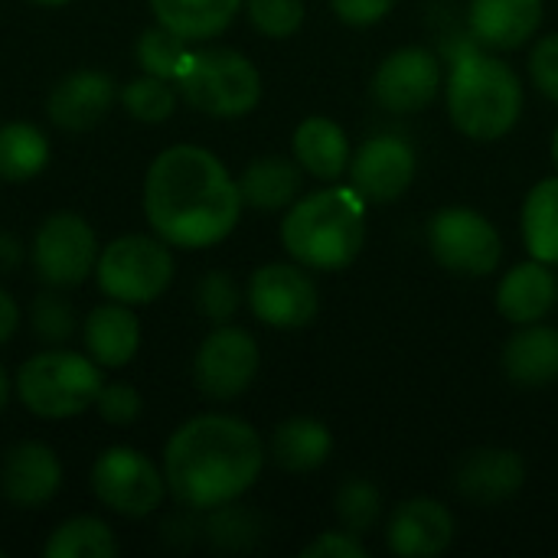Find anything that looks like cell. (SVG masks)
I'll return each mask as SVG.
<instances>
[{
  "instance_id": "cell-32",
  "label": "cell",
  "mask_w": 558,
  "mask_h": 558,
  "mask_svg": "<svg viewBox=\"0 0 558 558\" xmlns=\"http://www.w3.org/2000/svg\"><path fill=\"white\" fill-rule=\"evenodd\" d=\"M258 533H262V523L252 510L239 507V500L232 504H222L216 510H206V520H203V539L213 546V549H222V553H242V549H252L258 543Z\"/></svg>"
},
{
  "instance_id": "cell-45",
  "label": "cell",
  "mask_w": 558,
  "mask_h": 558,
  "mask_svg": "<svg viewBox=\"0 0 558 558\" xmlns=\"http://www.w3.org/2000/svg\"><path fill=\"white\" fill-rule=\"evenodd\" d=\"M33 3H39V7H65L72 0H33Z\"/></svg>"
},
{
  "instance_id": "cell-21",
  "label": "cell",
  "mask_w": 558,
  "mask_h": 558,
  "mask_svg": "<svg viewBox=\"0 0 558 558\" xmlns=\"http://www.w3.org/2000/svg\"><path fill=\"white\" fill-rule=\"evenodd\" d=\"M558 304V281L549 271L546 262H523L517 268H510L497 288V311L523 327V324H539L553 314Z\"/></svg>"
},
{
  "instance_id": "cell-42",
  "label": "cell",
  "mask_w": 558,
  "mask_h": 558,
  "mask_svg": "<svg viewBox=\"0 0 558 558\" xmlns=\"http://www.w3.org/2000/svg\"><path fill=\"white\" fill-rule=\"evenodd\" d=\"M20 327V304L10 298V291L0 288V347L16 333Z\"/></svg>"
},
{
  "instance_id": "cell-46",
  "label": "cell",
  "mask_w": 558,
  "mask_h": 558,
  "mask_svg": "<svg viewBox=\"0 0 558 558\" xmlns=\"http://www.w3.org/2000/svg\"><path fill=\"white\" fill-rule=\"evenodd\" d=\"M553 160H556V167H558V128H556V137H553Z\"/></svg>"
},
{
  "instance_id": "cell-3",
  "label": "cell",
  "mask_w": 558,
  "mask_h": 558,
  "mask_svg": "<svg viewBox=\"0 0 558 558\" xmlns=\"http://www.w3.org/2000/svg\"><path fill=\"white\" fill-rule=\"evenodd\" d=\"M366 199L353 186L298 196L281 219L284 252L307 271H340L366 242Z\"/></svg>"
},
{
  "instance_id": "cell-11",
  "label": "cell",
  "mask_w": 558,
  "mask_h": 558,
  "mask_svg": "<svg viewBox=\"0 0 558 558\" xmlns=\"http://www.w3.org/2000/svg\"><path fill=\"white\" fill-rule=\"evenodd\" d=\"M245 301L271 330H304L320 314L317 281L298 262H271L252 271Z\"/></svg>"
},
{
  "instance_id": "cell-1",
  "label": "cell",
  "mask_w": 558,
  "mask_h": 558,
  "mask_svg": "<svg viewBox=\"0 0 558 558\" xmlns=\"http://www.w3.org/2000/svg\"><path fill=\"white\" fill-rule=\"evenodd\" d=\"M144 219L170 248H213L229 239L242 216V193L226 163L196 144L160 150L141 190Z\"/></svg>"
},
{
  "instance_id": "cell-4",
  "label": "cell",
  "mask_w": 558,
  "mask_h": 558,
  "mask_svg": "<svg viewBox=\"0 0 558 558\" xmlns=\"http://www.w3.org/2000/svg\"><path fill=\"white\" fill-rule=\"evenodd\" d=\"M451 124L471 141H500L523 114L520 75L490 52H464L448 75Z\"/></svg>"
},
{
  "instance_id": "cell-12",
  "label": "cell",
  "mask_w": 558,
  "mask_h": 558,
  "mask_svg": "<svg viewBox=\"0 0 558 558\" xmlns=\"http://www.w3.org/2000/svg\"><path fill=\"white\" fill-rule=\"evenodd\" d=\"M258 366L262 353L255 337L242 327L216 324L193 356V383L206 399L229 402L252 389Z\"/></svg>"
},
{
  "instance_id": "cell-19",
  "label": "cell",
  "mask_w": 558,
  "mask_h": 558,
  "mask_svg": "<svg viewBox=\"0 0 558 558\" xmlns=\"http://www.w3.org/2000/svg\"><path fill=\"white\" fill-rule=\"evenodd\" d=\"M82 343L101 369L128 366L141 350V320L134 307L118 301L98 304L82 324Z\"/></svg>"
},
{
  "instance_id": "cell-27",
  "label": "cell",
  "mask_w": 558,
  "mask_h": 558,
  "mask_svg": "<svg viewBox=\"0 0 558 558\" xmlns=\"http://www.w3.org/2000/svg\"><path fill=\"white\" fill-rule=\"evenodd\" d=\"M52 147L43 128L29 121L0 124V180L26 183L49 167Z\"/></svg>"
},
{
  "instance_id": "cell-34",
  "label": "cell",
  "mask_w": 558,
  "mask_h": 558,
  "mask_svg": "<svg viewBox=\"0 0 558 558\" xmlns=\"http://www.w3.org/2000/svg\"><path fill=\"white\" fill-rule=\"evenodd\" d=\"M29 327H33V333H36L46 347H65V343L75 337L78 320H75L72 304H69L56 288H46V291L36 294V301L29 304Z\"/></svg>"
},
{
  "instance_id": "cell-31",
  "label": "cell",
  "mask_w": 558,
  "mask_h": 558,
  "mask_svg": "<svg viewBox=\"0 0 558 558\" xmlns=\"http://www.w3.org/2000/svg\"><path fill=\"white\" fill-rule=\"evenodd\" d=\"M177 98L180 92L173 82L147 75V72H141L118 92V101L124 105V111L141 124H163L177 111Z\"/></svg>"
},
{
  "instance_id": "cell-8",
  "label": "cell",
  "mask_w": 558,
  "mask_h": 558,
  "mask_svg": "<svg viewBox=\"0 0 558 558\" xmlns=\"http://www.w3.org/2000/svg\"><path fill=\"white\" fill-rule=\"evenodd\" d=\"M88 484L95 500L124 520L150 517L167 497L163 468H157L154 458L128 445L105 448L92 464Z\"/></svg>"
},
{
  "instance_id": "cell-40",
  "label": "cell",
  "mask_w": 558,
  "mask_h": 558,
  "mask_svg": "<svg viewBox=\"0 0 558 558\" xmlns=\"http://www.w3.org/2000/svg\"><path fill=\"white\" fill-rule=\"evenodd\" d=\"M330 7L347 26H373L392 13L396 0H330Z\"/></svg>"
},
{
  "instance_id": "cell-39",
  "label": "cell",
  "mask_w": 558,
  "mask_h": 558,
  "mask_svg": "<svg viewBox=\"0 0 558 558\" xmlns=\"http://www.w3.org/2000/svg\"><path fill=\"white\" fill-rule=\"evenodd\" d=\"M301 558H366V546L360 543V536H353L347 530H333V533H320L314 543H307L301 549Z\"/></svg>"
},
{
  "instance_id": "cell-28",
  "label": "cell",
  "mask_w": 558,
  "mask_h": 558,
  "mask_svg": "<svg viewBox=\"0 0 558 558\" xmlns=\"http://www.w3.org/2000/svg\"><path fill=\"white\" fill-rule=\"evenodd\" d=\"M523 242L536 262L558 265V177L539 180L523 203Z\"/></svg>"
},
{
  "instance_id": "cell-17",
  "label": "cell",
  "mask_w": 558,
  "mask_h": 558,
  "mask_svg": "<svg viewBox=\"0 0 558 558\" xmlns=\"http://www.w3.org/2000/svg\"><path fill=\"white\" fill-rule=\"evenodd\" d=\"M454 513L432 497H412L399 504L389 517V549L402 558L445 556L454 543Z\"/></svg>"
},
{
  "instance_id": "cell-44",
  "label": "cell",
  "mask_w": 558,
  "mask_h": 558,
  "mask_svg": "<svg viewBox=\"0 0 558 558\" xmlns=\"http://www.w3.org/2000/svg\"><path fill=\"white\" fill-rule=\"evenodd\" d=\"M10 396H13V383H10L7 369L0 366V415H3V412H7V405H10Z\"/></svg>"
},
{
  "instance_id": "cell-38",
  "label": "cell",
  "mask_w": 558,
  "mask_h": 558,
  "mask_svg": "<svg viewBox=\"0 0 558 558\" xmlns=\"http://www.w3.org/2000/svg\"><path fill=\"white\" fill-rule=\"evenodd\" d=\"M530 75L536 88L558 105V33L543 36L530 52Z\"/></svg>"
},
{
  "instance_id": "cell-14",
  "label": "cell",
  "mask_w": 558,
  "mask_h": 558,
  "mask_svg": "<svg viewBox=\"0 0 558 558\" xmlns=\"http://www.w3.org/2000/svg\"><path fill=\"white\" fill-rule=\"evenodd\" d=\"M441 88V65L425 46H402L389 52L373 75V98L392 114H415L435 101Z\"/></svg>"
},
{
  "instance_id": "cell-23",
  "label": "cell",
  "mask_w": 558,
  "mask_h": 558,
  "mask_svg": "<svg viewBox=\"0 0 558 558\" xmlns=\"http://www.w3.org/2000/svg\"><path fill=\"white\" fill-rule=\"evenodd\" d=\"M504 373L510 383L539 389L558 379V330L549 324H523L504 343Z\"/></svg>"
},
{
  "instance_id": "cell-33",
  "label": "cell",
  "mask_w": 558,
  "mask_h": 558,
  "mask_svg": "<svg viewBox=\"0 0 558 558\" xmlns=\"http://www.w3.org/2000/svg\"><path fill=\"white\" fill-rule=\"evenodd\" d=\"M337 520L347 533L363 536L376 526L379 513H383V497L376 490L373 481L366 477H350L343 481V487L337 490Z\"/></svg>"
},
{
  "instance_id": "cell-22",
  "label": "cell",
  "mask_w": 558,
  "mask_h": 558,
  "mask_svg": "<svg viewBox=\"0 0 558 558\" xmlns=\"http://www.w3.org/2000/svg\"><path fill=\"white\" fill-rule=\"evenodd\" d=\"M291 150H294L298 167L324 183H333L350 170V137L333 118H324V114L304 118L294 128Z\"/></svg>"
},
{
  "instance_id": "cell-2",
  "label": "cell",
  "mask_w": 558,
  "mask_h": 558,
  "mask_svg": "<svg viewBox=\"0 0 558 558\" xmlns=\"http://www.w3.org/2000/svg\"><path fill=\"white\" fill-rule=\"evenodd\" d=\"M167 494L190 510H216L242 500L262 477L265 441L235 415H196L183 422L163 448Z\"/></svg>"
},
{
  "instance_id": "cell-35",
  "label": "cell",
  "mask_w": 558,
  "mask_h": 558,
  "mask_svg": "<svg viewBox=\"0 0 558 558\" xmlns=\"http://www.w3.org/2000/svg\"><path fill=\"white\" fill-rule=\"evenodd\" d=\"M196 311L213 320V324H229L235 317V311L242 307V288L239 281L229 275V271H206L199 281H196Z\"/></svg>"
},
{
  "instance_id": "cell-43",
  "label": "cell",
  "mask_w": 558,
  "mask_h": 558,
  "mask_svg": "<svg viewBox=\"0 0 558 558\" xmlns=\"http://www.w3.org/2000/svg\"><path fill=\"white\" fill-rule=\"evenodd\" d=\"M23 262V242L13 232H0V271H13Z\"/></svg>"
},
{
  "instance_id": "cell-29",
  "label": "cell",
  "mask_w": 558,
  "mask_h": 558,
  "mask_svg": "<svg viewBox=\"0 0 558 558\" xmlns=\"http://www.w3.org/2000/svg\"><path fill=\"white\" fill-rule=\"evenodd\" d=\"M118 553V536L101 517H72L59 523L43 546L46 558H114Z\"/></svg>"
},
{
  "instance_id": "cell-47",
  "label": "cell",
  "mask_w": 558,
  "mask_h": 558,
  "mask_svg": "<svg viewBox=\"0 0 558 558\" xmlns=\"http://www.w3.org/2000/svg\"><path fill=\"white\" fill-rule=\"evenodd\" d=\"M0 558H3V549H0Z\"/></svg>"
},
{
  "instance_id": "cell-15",
  "label": "cell",
  "mask_w": 558,
  "mask_h": 558,
  "mask_svg": "<svg viewBox=\"0 0 558 558\" xmlns=\"http://www.w3.org/2000/svg\"><path fill=\"white\" fill-rule=\"evenodd\" d=\"M118 85L101 69H75L46 95V114L62 131H88L108 118L118 101Z\"/></svg>"
},
{
  "instance_id": "cell-5",
  "label": "cell",
  "mask_w": 558,
  "mask_h": 558,
  "mask_svg": "<svg viewBox=\"0 0 558 558\" xmlns=\"http://www.w3.org/2000/svg\"><path fill=\"white\" fill-rule=\"evenodd\" d=\"M105 386L101 366L88 353L65 347H49L23 360L13 379V392L26 412L46 422L75 418L95 409V399Z\"/></svg>"
},
{
  "instance_id": "cell-9",
  "label": "cell",
  "mask_w": 558,
  "mask_h": 558,
  "mask_svg": "<svg viewBox=\"0 0 558 558\" xmlns=\"http://www.w3.org/2000/svg\"><path fill=\"white\" fill-rule=\"evenodd\" d=\"M98 252L101 245L95 229L88 226L85 216L72 209L49 213L29 242V262L36 278L56 291H69L85 278H92L98 265Z\"/></svg>"
},
{
  "instance_id": "cell-26",
  "label": "cell",
  "mask_w": 558,
  "mask_h": 558,
  "mask_svg": "<svg viewBox=\"0 0 558 558\" xmlns=\"http://www.w3.org/2000/svg\"><path fill=\"white\" fill-rule=\"evenodd\" d=\"M330 454H333V435L317 418H304V415L288 418L271 435V461L281 471L307 474V471L324 468Z\"/></svg>"
},
{
  "instance_id": "cell-36",
  "label": "cell",
  "mask_w": 558,
  "mask_h": 558,
  "mask_svg": "<svg viewBox=\"0 0 558 558\" xmlns=\"http://www.w3.org/2000/svg\"><path fill=\"white\" fill-rule=\"evenodd\" d=\"M248 23L268 39H288L304 26V0H242Z\"/></svg>"
},
{
  "instance_id": "cell-41",
  "label": "cell",
  "mask_w": 558,
  "mask_h": 558,
  "mask_svg": "<svg viewBox=\"0 0 558 558\" xmlns=\"http://www.w3.org/2000/svg\"><path fill=\"white\" fill-rule=\"evenodd\" d=\"M199 517V510H190V507H183V513L180 517H170L167 523H163V543H170V546H177V549H186V546H193L196 539H199V533H203V523L196 520Z\"/></svg>"
},
{
  "instance_id": "cell-6",
  "label": "cell",
  "mask_w": 558,
  "mask_h": 558,
  "mask_svg": "<svg viewBox=\"0 0 558 558\" xmlns=\"http://www.w3.org/2000/svg\"><path fill=\"white\" fill-rule=\"evenodd\" d=\"M177 92L190 108L209 118H245L262 101V72L239 49L206 46L190 52Z\"/></svg>"
},
{
  "instance_id": "cell-7",
  "label": "cell",
  "mask_w": 558,
  "mask_h": 558,
  "mask_svg": "<svg viewBox=\"0 0 558 558\" xmlns=\"http://www.w3.org/2000/svg\"><path fill=\"white\" fill-rule=\"evenodd\" d=\"M173 252L160 235H118L98 252L95 265V284L108 301L144 307L163 298V291L173 284Z\"/></svg>"
},
{
  "instance_id": "cell-10",
  "label": "cell",
  "mask_w": 558,
  "mask_h": 558,
  "mask_svg": "<svg viewBox=\"0 0 558 558\" xmlns=\"http://www.w3.org/2000/svg\"><path fill=\"white\" fill-rule=\"evenodd\" d=\"M428 248L435 262L464 278H487L504 262L497 226L471 206H445L428 222Z\"/></svg>"
},
{
  "instance_id": "cell-18",
  "label": "cell",
  "mask_w": 558,
  "mask_h": 558,
  "mask_svg": "<svg viewBox=\"0 0 558 558\" xmlns=\"http://www.w3.org/2000/svg\"><path fill=\"white\" fill-rule=\"evenodd\" d=\"M526 484V461L510 448L468 451L454 468V487L477 507H497Z\"/></svg>"
},
{
  "instance_id": "cell-25",
  "label": "cell",
  "mask_w": 558,
  "mask_h": 558,
  "mask_svg": "<svg viewBox=\"0 0 558 558\" xmlns=\"http://www.w3.org/2000/svg\"><path fill=\"white\" fill-rule=\"evenodd\" d=\"M235 183H239L245 206L262 209V213H275V209H284L298 199L301 167H298V160L268 154V157H255Z\"/></svg>"
},
{
  "instance_id": "cell-37",
  "label": "cell",
  "mask_w": 558,
  "mask_h": 558,
  "mask_svg": "<svg viewBox=\"0 0 558 558\" xmlns=\"http://www.w3.org/2000/svg\"><path fill=\"white\" fill-rule=\"evenodd\" d=\"M141 409H144L141 392L131 383H105L95 399V412L101 415V422H108L114 428L134 425L141 418Z\"/></svg>"
},
{
  "instance_id": "cell-16",
  "label": "cell",
  "mask_w": 558,
  "mask_h": 558,
  "mask_svg": "<svg viewBox=\"0 0 558 558\" xmlns=\"http://www.w3.org/2000/svg\"><path fill=\"white\" fill-rule=\"evenodd\" d=\"M62 487V464L43 441H16L0 461V494L20 510L46 507Z\"/></svg>"
},
{
  "instance_id": "cell-13",
  "label": "cell",
  "mask_w": 558,
  "mask_h": 558,
  "mask_svg": "<svg viewBox=\"0 0 558 558\" xmlns=\"http://www.w3.org/2000/svg\"><path fill=\"white\" fill-rule=\"evenodd\" d=\"M418 170L415 147L399 134H379L369 137L353 157H350V186L376 206L396 203L405 196Z\"/></svg>"
},
{
  "instance_id": "cell-24",
  "label": "cell",
  "mask_w": 558,
  "mask_h": 558,
  "mask_svg": "<svg viewBox=\"0 0 558 558\" xmlns=\"http://www.w3.org/2000/svg\"><path fill=\"white\" fill-rule=\"evenodd\" d=\"M154 23L183 36L186 43H209L232 26L242 0H147Z\"/></svg>"
},
{
  "instance_id": "cell-30",
  "label": "cell",
  "mask_w": 558,
  "mask_h": 558,
  "mask_svg": "<svg viewBox=\"0 0 558 558\" xmlns=\"http://www.w3.org/2000/svg\"><path fill=\"white\" fill-rule=\"evenodd\" d=\"M190 52H193V43H186L183 36L170 33V29L160 26V23L147 26V29L137 36V46H134V56H137L141 72L157 75V78H167V82H173V85H177L180 72L186 69Z\"/></svg>"
},
{
  "instance_id": "cell-20",
  "label": "cell",
  "mask_w": 558,
  "mask_h": 558,
  "mask_svg": "<svg viewBox=\"0 0 558 558\" xmlns=\"http://www.w3.org/2000/svg\"><path fill=\"white\" fill-rule=\"evenodd\" d=\"M468 23L490 49H520L543 23V0H471Z\"/></svg>"
}]
</instances>
